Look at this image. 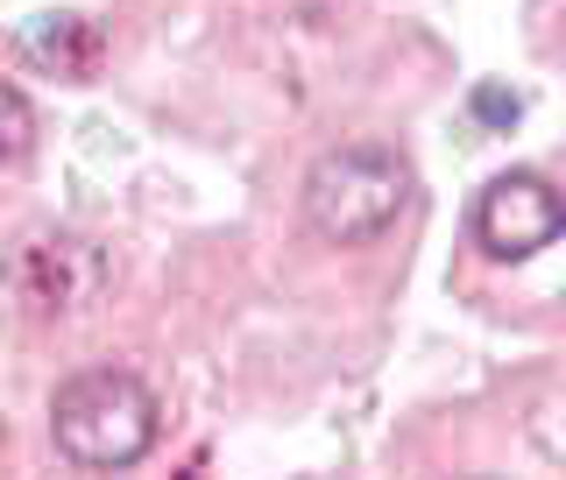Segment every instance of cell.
<instances>
[{
    "label": "cell",
    "mask_w": 566,
    "mask_h": 480,
    "mask_svg": "<svg viewBox=\"0 0 566 480\" xmlns=\"http://www.w3.org/2000/svg\"><path fill=\"white\" fill-rule=\"evenodd\" d=\"M156 438H164V403L128 367H85L50 396V446L78 473L142 467L156 452Z\"/></svg>",
    "instance_id": "1"
},
{
    "label": "cell",
    "mask_w": 566,
    "mask_h": 480,
    "mask_svg": "<svg viewBox=\"0 0 566 480\" xmlns=\"http://www.w3.org/2000/svg\"><path fill=\"white\" fill-rule=\"evenodd\" d=\"M411 191H418V177L397 149L347 141V149H326L305 170V220L333 247H368L411 212Z\"/></svg>",
    "instance_id": "2"
},
{
    "label": "cell",
    "mask_w": 566,
    "mask_h": 480,
    "mask_svg": "<svg viewBox=\"0 0 566 480\" xmlns=\"http://www.w3.org/2000/svg\"><path fill=\"white\" fill-rule=\"evenodd\" d=\"M0 276H8L14 305H22L29 318H78V311H93L106 297L114 262H106L99 241L64 234V226H43V234H22L8 247Z\"/></svg>",
    "instance_id": "3"
},
{
    "label": "cell",
    "mask_w": 566,
    "mask_h": 480,
    "mask_svg": "<svg viewBox=\"0 0 566 480\" xmlns=\"http://www.w3.org/2000/svg\"><path fill=\"white\" fill-rule=\"evenodd\" d=\"M566 234V191L538 170H503L474 199V247L489 262H531Z\"/></svg>",
    "instance_id": "4"
},
{
    "label": "cell",
    "mask_w": 566,
    "mask_h": 480,
    "mask_svg": "<svg viewBox=\"0 0 566 480\" xmlns=\"http://www.w3.org/2000/svg\"><path fill=\"white\" fill-rule=\"evenodd\" d=\"M22 57L35 71H57V78H93L99 57H106V29L93 22V14H35V22H22Z\"/></svg>",
    "instance_id": "5"
},
{
    "label": "cell",
    "mask_w": 566,
    "mask_h": 480,
    "mask_svg": "<svg viewBox=\"0 0 566 480\" xmlns=\"http://www.w3.org/2000/svg\"><path fill=\"white\" fill-rule=\"evenodd\" d=\"M29 141H35V106L14 78H0V163L29 156Z\"/></svg>",
    "instance_id": "6"
},
{
    "label": "cell",
    "mask_w": 566,
    "mask_h": 480,
    "mask_svg": "<svg viewBox=\"0 0 566 480\" xmlns=\"http://www.w3.org/2000/svg\"><path fill=\"white\" fill-rule=\"evenodd\" d=\"M474 120H482V128H517L524 120V99L517 93H503V85H474Z\"/></svg>",
    "instance_id": "7"
},
{
    "label": "cell",
    "mask_w": 566,
    "mask_h": 480,
    "mask_svg": "<svg viewBox=\"0 0 566 480\" xmlns=\"http://www.w3.org/2000/svg\"><path fill=\"white\" fill-rule=\"evenodd\" d=\"M0 438H8V417H0Z\"/></svg>",
    "instance_id": "8"
}]
</instances>
